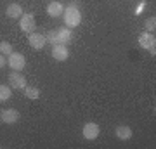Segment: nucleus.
Wrapping results in <instances>:
<instances>
[{
	"mask_svg": "<svg viewBox=\"0 0 156 149\" xmlns=\"http://www.w3.org/2000/svg\"><path fill=\"white\" fill-rule=\"evenodd\" d=\"M62 17H64V24L68 28H75L82 23V11L76 9V7L68 5L64 9V12H62Z\"/></svg>",
	"mask_w": 156,
	"mask_h": 149,
	"instance_id": "nucleus-1",
	"label": "nucleus"
},
{
	"mask_svg": "<svg viewBox=\"0 0 156 149\" xmlns=\"http://www.w3.org/2000/svg\"><path fill=\"white\" fill-rule=\"evenodd\" d=\"M139 47L149 50L151 55H156V38H154V33H149V31L140 33V37H139Z\"/></svg>",
	"mask_w": 156,
	"mask_h": 149,
	"instance_id": "nucleus-2",
	"label": "nucleus"
},
{
	"mask_svg": "<svg viewBox=\"0 0 156 149\" xmlns=\"http://www.w3.org/2000/svg\"><path fill=\"white\" fill-rule=\"evenodd\" d=\"M7 64H9L11 69H14V71H21V69H24V66H26V59H24V55H23L21 52H12V54L9 55V59H7Z\"/></svg>",
	"mask_w": 156,
	"mask_h": 149,
	"instance_id": "nucleus-3",
	"label": "nucleus"
},
{
	"mask_svg": "<svg viewBox=\"0 0 156 149\" xmlns=\"http://www.w3.org/2000/svg\"><path fill=\"white\" fill-rule=\"evenodd\" d=\"M19 28H21L24 33H33L35 28H37V21H35V16L33 14H23L19 17Z\"/></svg>",
	"mask_w": 156,
	"mask_h": 149,
	"instance_id": "nucleus-4",
	"label": "nucleus"
},
{
	"mask_svg": "<svg viewBox=\"0 0 156 149\" xmlns=\"http://www.w3.org/2000/svg\"><path fill=\"white\" fill-rule=\"evenodd\" d=\"M9 83L16 90H24V87H26V76L21 71H11L9 73Z\"/></svg>",
	"mask_w": 156,
	"mask_h": 149,
	"instance_id": "nucleus-5",
	"label": "nucleus"
},
{
	"mask_svg": "<svg viewBox=\"0 0 156 149\" xmlns=\"http://www.w3.org/2000/svg\"><path fill=\"white\" fill-rule=\"evenodd\" d=\"M82 133H83V139H87V140H95V139L99 137L101 128H99V125H97V123L89 122V123H85V125H83Z\"/></svg>",
	"mask_w": 156,
	"mask_h": 149,
	"instance_id": "nucleus-6",
	"label": "nucleus"
},
{
	"mask_svg": "<svg viewBox=\"0 0 156 149\" xmlns=\"http://www.w3.org/2000/svg\"><path fill=\"white\" fill-rule=\"evenodd\" d=\"M28 44H30V47H31V49L40 50V49H44V47H45L47 38H45V35L33 31V33H30V37H28Z\"/></svg>",
	"mask_w": 156,
	"mask_h": 149,
	"instance_id": "nucleus-7",
	"label": "nucleus"
},
{
	"mask_svg": "<svg viewBox=\"0 0 156 149\" xmlns=\"http://www.w3.org/2000/svg\"><path fill=\"white\" fill-rule=\"evenodd\" d=\"M17 120H19V111L14 109V108L4 109L2 111V115H0V122L5 123V125H14Z\"/></svg>",
	"mask_w": 156,
	"mask_h": 149,
	"instance_id": "nucleus-8",
	"label": "nucleus"
},
{
	"mask_svg": "<svg viewBox=\"0 0 156 149\" xmlns=\"http://www.w3.org/2000/svg\"><path fill=\"white\" fill-rule=\"evenodd\" d=\"M52 57L56 59V61H66L68 57H69V50L64 44H54L52 45Z\"/></svg>",
	"mask_w": 156,
	"mask_h": 149,
	"instance_id": "nucleus-9",
	"label": "nucleus"
},
{
	"mask_svg": "<svg viewBox=\"0 0 156 149\" xmlns=\"http://www.w3.org/2000/svg\"><path fill=\"white\" fill-rule=\"evenodd\" d=\"M56 31V40L57 44H69L73 38V33H71V28H57V30H54Z\"/></svg>",
	"mask_w": 156,
	"mask_h": 149,
	"instance_id": "nucleus-10",
	"label": "nucleus"
},
{
	"mask_svg": "<svg viewBox=\"0 0 156 149\" xmlns=\"http://www.w3.org/2000/svg\"><path fill=\"white\" fill-rule=\"evenodd\" d=\"M132 128L128 127V125H118L116 130H115V135H116V139H120V140H130L132 139Z\"/></svg>",
	"mask_w": 156,
	"mask_h": 149,
	"instance_id": "nucleus-11",
	"label": "nucleus"
},
{
	"mask_svg": "<svg viewBox=\"0 0 156 149\" xmlns=\"http://www.w3.org/2000/svg\"><path fill=\"white\" fill-rule=\"evenodd\" d=\"M62 12H64V5H62L61 2H50L49 5H47V14L50 17H59L62 16Z\"/></svg>",
	"mask_w": 156,
	"mask_h": 149,
	"instance_id": "nucleus-12",
	"label": "nucleus"
},
{
	"mask_svg": "<svg viewBox=\"0 0 156 149\" xmlns=\"http://www.w3.org/2000/svg\"><path fill=\"white\" fill-rule=\"evenodd\" d=\"M24 12H23V7L19 4H9L5 9V16L11 17V19H19Z\"/></svg>",
	"mask_w": 156,
	"mask_h": 149,
	"instance_id": "nucleus-13",
	"label": "nucleus"
},
{
	"mask_svg": "<svg viewBox=\"0 0 156 149\" xmlns=\"http://www.w3.org/2000/svg\"><path fill=\"white\" fill-rule=\"evenodd\" d=\"M24 97L28 99H38L40 97V88L38 87H33V85H26L24 87Z\"/></svg>",
	"mask_w": 156,
	"mask_h": 149,
	"instance_id": "nucleus-14",
	"label": "nucleus"
},
{
	"mask_svg": "<svg viewBox=\"0 0 156 149\" xmlns=\"http://www.w3.org/2000/svg\"><path fill=\"white\" fill-rule=\"evenodd\" d=\"M12 90L9 85H0V102H5V101L11 99Z\"/></svg>",
	"mask_w": 156,
	"mask_h": 149,
	"instance_id": "nucleus-15",
	"label": "nucleus"
},
{
	"mask_svg": "<svg viewBox=\"0 0 156 149\" xmlns=\"http://www.w3.org/2000/svg\"><path fill=\"white\" fill-rule=\"evenodd\" d=\"M144 28H146V31L154 33V30H156V17H154V16L147 17V19L144 21Z\"/></svg>",
	"mask_w": 156,
	"mask_h": 149,
	"instance_id": "nucleus-16",
	"label": "nucleus"
},
{
	"mask_svg": "<svg viewBox=\"0 0 156 149\" xmlns=\"http://www.w3.org/2000/svg\"><path fill=\"white\" fill-rule=\"evenodd\" d=\"M12 52H14V49H12V45L9 44V42H0V54L11 55Z\"/></svg>",
	"mask_w": 156,
	"mask_h": 149,
	"instance_id": "nucleus-17",
	"label": "nucleus"
},
{
	"mask_svg": "<svg viewBox=\"0 0 156 149\" xmlns=\"http://www.w3.org/2000/svg\"><path fill=\"white\" fill-rule=\"evenodd\" d=\"M45 38H47V44H50V45L57 44V40H56V31H54V30H52V31H49V33L45 35Z\"/></svg>",
	"mask_w": 156,
	"mask_h": 149,
	"instance_id": "nucleus-18",
	"label": "nucleus"
},
{
	"mask_svg": "<svg viewBox=\"0 0 156 149\" xmlns=\"http://www.w3.org/2000/svg\"><path fill=\"white\" fill-rule=\"evenodd\" d=\"M7 64V59H5V55L4 54H0V69H2V68L5 66Z\"/></svg>",
	"mask_w": 156,
	"mask_h": 149,
	"instance_id": "nucleus-19",
	"label": "nucleus"
},
{
	"mask_svg": "<svg viewBox=\"0 0 156 149\" xmlns=\"http://www.w3.org/2000/svg\"><path fill=\"white\" fill-rule=\"evenodd\" d=\"M69 5H71V7H76V9H80V2H78V0H73Z\"/></svg>",
	"mask_w": 156,
	"mask_h": 149,
	"instance_id": "nucleus-20",
	"label": "nucleus"
},
{
	"mask_svg": "<svg viewBox=\"0 0 156 149\" xmlns=\"http://www.w3.org/2000/svg\"><path fill=\"white\" fill-rule=\"evenodd\" d=\"M0 115H2V113H0Z\"/></svg>",
	"mask_w": 156,
	"mask_h": 149,
	"instance_id": "nucleus-21",
	"label": "nucleus"
}]
</instances>
